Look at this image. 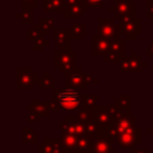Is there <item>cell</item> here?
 Instances as JSON below:
<instances>
[{
	"label": "cell",
	"mask_w": 153,
	"mask_h": 153,
	"mask_svg": "<svg viewBox=\"0 0 153 153\" xmlns=\"http://www.w3.org/2000/svg\"><path fill=\"white\" fill-rule=\"evenodd\" d=\"M81 90L78 88H60L55 90V98L61 104L63 110L68 111H78L81 108Z\"/></svg>",
	"instance_id": "6da1fadb"
},
{
	"label": "cell",
	"mask_w": 153,
	"mask_h": 153,
	"mask_svg": "<svg viewBox=\"0 0 153 153\" xmlns=\"http://www.w3.org/2000/svg\"><path fill=\"white\" fill-rule=\"evenodd\" d=\"M97 78H93L90 74H86L82 72L80 67H75L72 71L66 73L65 84L66 87L69 88H78V90H85L88 84H97Z\"/></svg>",
	"instance_id": "7a4b0ae2"
},
{
	"label": "cell",
	"mask_w": 153,
	"mask_h": 153,
	"mask_svg": "<svg viewBox=\"0 0 153 153\" xmlns=\"http://www.w3.org/2000/svg\"><path fill=\"white\" fill-rule=\"evenodd\" d=\"M117 111V104L106 105V106H94L93 108V122L97 123L100 128L108 127L114 122V116Z\"/></svg>",
	"instance_id": "3957f363"
},
{
	"label": "cell",
	"mask_w": 153,
	"mask_h": 153,
	"mask_svg": "<svg viewBox=\"0 0 153 153\" xmlns=\"http://www.w3.org/2000/svg\"><path fill=\"white\" fill-rule=\"evenodd\" d=\"M98 35L108 38L116 39L120 38L121 26L115 22V18H99L98 19Z\"/></svg>",
	"instance_id": "277c9868"
},
{
	"label": "cell",
	"mask_w": 153,
	"mask_h": 153,
	"mask_svg": "<svg viewBox=\"0 0 153 153\" xmlns=\"http://www.w3.org/2000/svg\"><path fill=\"white\" fill-rule=\"evenodd\" d=\"M55 67H57L61 72H69L75 68V53L71 49H59L54 55Z\"/></svg>",
	"instance_id": "5b68a950"
},
{
	"label": "cell",
	"mask_w": 153,
	"mask_h": 153,
	"mask_svg": "<svg viewBox=\"0 0 153 153\" xmlns=\"http://www.w3.org/2000/svg\"><path fill=\"white\" fill-rule=\"evenodd\" d=\"M115 141L123 149H133L141 142V128L136 127L131 130L121 133L115 137Z\"/></svg>",
	"instance_id": "8992f818"
},
{
	"label": "cell",
	"mask_w": 153,
	"mask_h": 153,
	"mask_svg": "<svg viewBox=\"0 0 153 153\" xmlns=\"http://www.w3.org/2000/svg\"><path fill=\"white\" fill-rule=\"evenodd\" d=\"M121 26V33L124 35L126 39H135L137 35L141 33V19L136 17H129L121 19L120 23Z\"/></svg>",
	"instance_id": "52a82bcc"
},
{
	"label": "cell",
	"mask_w": 153,
	"mask_h": 153,
	"mask_svg": "<svg viewBox=\"0 0 153 153\" xmlns=\"http://www.w3.org/2000/svg\"><path fill=\"white\" fill-rule=\"evenodd\" d=\"M146 67V62L142 61L140 56L136 55V51H131L130 56H124L120 61V69L126 73H140L142 68Z\"/></svg>",
	"instance_id": "ba28073f"
},
{
	"label": "cell",
	"mask_w": 153,
	"mask_h": 153,
	"mask_svg": "<svg viewBox=\"0 0 153 153\" xmlns=\"http://www.w3.org/2000/svg\"><path fill=\"white\" fill-rule=\"evenodd\" d=\"M38 82V75L32 68H17V88H32Z\"/></svg>",
	"instance_id": "9c48e42d"
},
{
	"label": "cell",
	"mask_w": 153,
	"mask_h": 153,
	"mask_svg": "<svg viewBox=\"0 0 153 153\" xmlns=\"http://www.w3.org/2000/svg\"><path fill=\"white\" fill-rule=\"evenodd\" d=\"M109 12L114 13L118 19L135 17V2H130V0H115V6L110 7Z\"/></svg>",
	"instance_id": "30bf717a"
},
{
	"label": "cell",
	"mask_w": 153,
	"mask_h": 153,
	"mask_svg": "<svg viewBox=\"0 0 153 153\" xmlns=\"http://www.w3.org/2000/svg\"><path fill=\"white\" fill-rule=\"evenodd\" d=\"M114 140L104 134L102 130L92 137V152L91 153H114Z\"/></svg>",
	"instance_id": "8fae6325"
},
{
	"label": "cell",
	"mask_w": 153,
	"mask_h": 153,
	"mask_svg": "<svg viewBox=\"0 0 153 153\" xmlns=\"http://www.w3.org/2000/svg\"><path fill=\"white\" fill-rule=\"evenodd\" d=\"M60 128L65 133H69L76 136L86 134V124L78 122L75 116H66L63 122H60Z\"/></svg>",
	"instance_id": "7c38bea8"
},
{
	"label": "cell",
	"mask_w": 153,
	"mask_h": 153,
	"mask_svg": "<svg viewBox=\"0 0 153 153\" xmlns=\"http://www.w3.org/2000/svg\"><path fill=\"white\" fill-rule=\"evenodd\" d=\"M87 10V4L85 0H65V17H81Z\"/></svg>",
	"instance_id": "4fadbf2b"
},
{
	"label": "cell",
	"mask_w": 153,
	"mask_h": 153,
	"mask_svg": "<svg viewBox=\"0 0 153 153\" xmlns=\"http://www.w3.org/2000/svg\"><path fill=\"white\" fill-rule=\"evenodd\" d=\"M111 48V39L104 38L99 36L98 33L92 37V50H93V56L98 55H105L109 53Z\"/></svg>",
	"instance_id": "5bb4252c"
},
{
	"label": "cell",
	"mask_w": 153,
	"mask_h": 153,
	"mask_svg": "<svg viewBox=\"0 0 153 153\" xmlns=\"http://www.w3.org/2000/svg\"><path fill=\"white\" fill-rule=\"evenodd\" d=\"M54 38L60 49H71V41L73 38L69 29H55Z\"/></svg>",
	"instance_id": "9a60e30c"
},
{
	"label": "cell",
	"mask_w": 153,
	"mask_h": 153,
	"mask_svg": "<svg viewBox=\"0 0 153 153\" xmlns=\"http://www.w3.org/2000/svg\"><path fill=\"white\" fill-rule=\"evenodd\" d=\"M78 141H79V136L62 131L61 142L67 153H78Z\"/></svg>",
	"instance_id": "2e32d148"
},
{
	"label": "cell",
	"mask_w": 153,
	"mask_h": 153,
	"mask_svg": "<svg viewBox=\"0 0 153 153\" xmlns=\"http://www.w3.org/2000/svg\"><path fill=\"white\" fill-rule=\"evenodd\" d=\"M92 137L88 134L79 136L78 141V153H91L92 152Z\"/></svg>",
	"instance_id": "e0dca14e"
},
{
	"label": "cell",
	"mask_w": 153,
	"mask_h": 153,
	"mask_svg": "<svg viewBox=\"0 0 153 153\" xmlns=\"http://www.w3.org/2000/svg\"><path fill=\"white\" fill-rule=\"evenodd\" d=\"M65 10V0H44L43 11L47 12H62Z\"/></svg>",
	"instance_id": "ac0fdd59"
},
{
	"label": "cell",
	"mask_w": 153,
	"mask_h": 153,
	"mask_svg": "<svg viewBox=\"0 0 153 153\" xmlns=\"http://www.w3.org/2000/svg\"><path fill=\"white\" fill-rule=\"evenodd\" d=\"M78 122L82 123V124H88L93 122V109H86V108H80L76 111L75 115Z\"/></svg>",
	"instance_id": "d6986e66"
},
{
	"label": "cell",
	"mask_w": 153,
	"mask_h": 153,
	"mask_svg": "<svg viewBox=\"0 0 153 153\" xmlns=\"http://www.w3.org/2000/svg\"><path fill=\"white\" fill-rule=\"evenodd\" d=\"M36 25L41 30V32L43 33V36H45L51 29H54L55 20L53 18H39Z\"/></svg>",
	"instance_id": "ffe728a7"
},
{
	"label": "cell",
	"mask_w": 153,
	"mask_h": 153,
	"mask_svg": "<svg viewBox=\"0 0 153 153\" xmlns=\"http://www.w3.org/2000/svg\"><path fill=\"white\" fill-rule=\"evenodd\" d=\"M69 30H71L72 38L80 41V39L82 38V36L86 35V32H87V26H86V24H84V23H79V24H74Z\"/></svg>",
	"instance_id": "44dd1931"
},
{
	"label": "cell",
	"mask_w": 153,
	"mask_h": 153,
	"mask_svg": "<svg viewBox=\"0 0 153 153\" xmlns=\"http://www.w3.org/2000/svg\"><path fill=\"white\" fill-rule=\"evenodd\" d=\"M31 105H32V108L36 110V112H37L39 116H48V114H49V111H50V108H49L47 100H44V102L33 100V103H32Z\"/></svg>",
	"instance_id": "7402d4cb"
},
{
	"label": "cell",
	"mask_w": 153,
	"mask_h": 153,
	"mask_svg": "<svg viewBox=\"0 0 153 153\" xmlns=\"http://www.w3.org/2000/svg\"><path fill=\"white\" fill-rule=\"evenodd\" d=\"M37 86L41 90H43V88H54V81H53L51 76L49 75V73H44L41 78H38Z\"/></svg>",
	"instance_id": "603a6c76"
},
{
	"label": "cell",
	"mask_w": 153,
	"mask_h": 153,
	"mask_svg": "<svg viewBox=\"0 0 153 153\" xmlns=\"http://www.w3.org/2000/svg\"><path fill=\"white\" fill-rule=\"evenodd\" d=\"M98 96L97 94H85L81 97V106L86 109H93L97 103Z\"/></svg>",
	"instance_id": "cb8c5ba5"
},
{
	"label": "cell",
	"mask_w": 153,
	"mask_h": 153,
	"mask_svg": "<svg viewBox=\"0 0 153 153\" xmlns=\"http://www.w3.org/2000/svg\"><path fill=\"white\" fill-rule=\"evenodd\" d=\"M37 134L32 130V128H23V143H37Z\"/></svg>",
	"instance_id": "d4e9b609"
},
{
	"label": "cell",
	"mask_w": 153,
	"mask_h": 153,
	"mask_svg": "<svg viewBox=\"0 0 153 153\" xmlns=\"http://www.w3.org/2000/svg\"><path fill=\"white\" fill-rule=\"evenodd\" d=\"M17 17L20 18L23 23H29V24H31V23H32V8H30V7H24V6H23V11H22L20 13H18Z\"/></svg>",
	"instance_id": "484cf974"
},
{
	"label": "cell",
	"mask_w": 153,
	"mask_h": 153,
	"mask_svg": "<svg viewBox=\"0 0 153 153\" xmlns=\"http://www.w3.org/2000/svg\"><path fill=\"white\" fill-rule=\"evenodd\" d=\"M116 104H117L120 108H122V109L129 111V109H130V96H129V94H122V96L116 100Z\"/></svg>",
	"instance_id": "4316f807"
},
{
	"label": "cell",
	"mask_w": 153,
	"mask_h": 153,
	"mask_svg": "<svg viewBox=\"0 0 153 153\" xmlns=\"http://www.w3.org/2000/svg\"><path fill=\"white\" fill-rule=\"evenodd\" d=\"M122 57H124V56L121 55L117 51H114V50H109V53H106L105 55H103V59L106 62H114V61H118L120 62Z\"/></svg>",
	"instance_id": "83f0119b"
},
{
	"label": "cell",
	"mask_w": 153,
	"mask_h": 153,
	"mask_svg": "<svg viewBox=\"0 0 153 153\" xmlns=\"http://www.w3.org/2000/svg\"><path fill=\"white\" fill-rule=\"evenodd\" d=\"M39 37H43V33L41 32V30L37 27V25L35 24L30 30H27V39H32V41H36L37 38Z\"/></svg>",
	"instance_id": "f1b7e54d"
},
{
	"label": "cell",
	"mask_w": 153,
	"mask_h": 153,
	"mask_svg": "<svg viewBox=\"0 0 153 153\" xmlns=\"http://www.w3.org/2000/svg\"><path fill=\"white\" fill-rule=\"evenodd\" d=\"M49 45V41L48 39H45V38H43V37H39V38H37L36 41H35V43H33V47H32V50H38V51H42L45 47H48Z\"/></svg>",
	"instance_id": "f546056e"
},
{
	"label": "cell",
	"mask_w": 153,
	"mask_h": 153,
	"mask_svg": "<svg viewBox=\"0 0 153 153\" xmlns=\"http://www.w3.org/2000/svg\"><path fill=\"white\" fill-rule=\"evenodd\" d=\"M27 121H30V122H32V121H36L37 120V117L39 116L37 112H36V110L32 108V105H30V106H27Z\"/></svg>",
	"instance_id": "4dcf8cb0"
},
{
	"label": "cell",
	"mask_w": 153,
	"mask_h": 153,
	"mask_svg": "<svg viewBox=\"0 0 153 153\" xmlns=\"http://www.w3.org/2000/svg\"><path fill=\"white\" fill-rule=\"evenodd\" d=\"M47 102H48V105H49L50 110H53V111H59V110L62 109L61 104L59 103L57 99H50V100H47Z\"/></svg>",
	"instance_id": "1f68e13d"
},
{
	"label": "cell",
	"mask_w": 153,
	"mask_h": 153,
	"mask_svg": "<svg viewBox=\"0 0 153 153\" xmlns=\"http://www.w3.org/2000/svg\"><path fill=\"white\" fill-rule=\"evenodd\" d=\"M87 6H91V7H102L103 4H105L108 0H85Z\"/></svg>",
	"instance_id": "d6a6232c"
},
{
	"label": "cell",
	"mask_w": 153,
	"mask_h": 153,
	"mask_svg": "<svg viewBox=\"0 0 153 153\" xmlns=\"http://www.w3.org/2000/svg\"><path fill=\"white\" fill-rule=\"evenodd\" d=\"M147 18H153V0H147Z\"/></svg>",
	"instance_id": "836d02e7"
},
{
	"label": "cell",
	"mask_w": 153,
	"mask_h": 153,
	"mask_svg": "<svg viewBox=\"0 0 153 153\" xmlns=\"http://www.w3.org/2000/svg\"><path fill=\"white\" fill-rule=\"evenodd\" d=\"M37 1H38V0H23V6H24V7L33 8V7L37 6Z\"/></svg>",
	"instance_id": "e575fe53"
},
{
	"label": "cell",
	"mask_w": 153,
	"mask_h": 153,
	"mask_svg": "<svg viewBox=\"0 0 153 153\" xmlns=\"http://www.w3.org/2000/svg\"><path fill=\"white\" fill-rule=\"evenodd\" d=\"M131 153H148V151L146 149H141V148H133Z\"/></svg>",
	"instance_id": "d590c367"
},
{
	"label": "cell",
	"mask_w": 153,
	"mask_h": 153,
	"mask_svg": "<svg viewBox=\"0 0 153 153\" xmlns=\"http://www.w3.org/2000/svg\"><path fill=\"white\" fill-rule=\"evenodd\" d=\"M147 56H152L153 55V42H152V44L147 48V54H146Z\"/></svg>",
	"instance_id": "8d00e7d4"
},
{
	"label": "cell",
	"mask_w": 153,
	"mask_h": 153,
	"mask_svg": "<svg viewBox=\"0 0 153 153\" xmlns=\"http://www.w3.org/2000/svg\"><path fill=\"white\" fill-rule=\"evenodd\" d=\"M147 131H148V133H151V135L153 136V123H152V126H151V127H148V128H147Z\"/></svg>",
	"instance_id": "74e56055"
},
{
	"label": "cell",
	"mask_w": 153,
	"mask_h": 153,
	"mask_svg": "<svg viewBox=\"0 0 153 153\" xmlns=\"http://www.w3.org/2000/svg\"><path fill=\"white\" fill-rule=\"evenodd\" d=\"M148 153H153V151H148Z\"/></svg>",
	"instance_id": "f35d334b"
},
{
	"label": "cell",
	"mask_w": 153,
	"mask_h": 153,
	"mask_svg": "<svg viewBox=\"0 0 153 153\" xmlns=\"http://www.w3.org/2000/svg\"><path fill=\"white\" fill-rule=\"evenodd\" d=\"M152 71H153V65H152Z\"/></svg>",
	"instance_id": "ab89813d"
}]
</instances>
